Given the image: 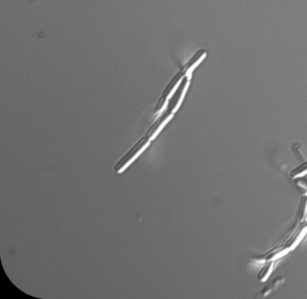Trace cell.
I'll list each match as a JSON object with an SVG mask.
<instances>
[{"label": "cell", "instance_id": "ba28073f", "mask_svg": "<svg viewBox=\"0 0 307 299\" xmlns=\"http://www.w3.org/2000/svg\"><path fill=\"white\" fill-rule=\"evenodd\" d=\"M274 268V261H266L258 273V281L265 282L270 278Z\"/></svg>", "mask_w": 307, "mask_h": 299}, {"label": "cell", "instance_id": "9c48e42d", "mask_svg": "<svg viewBox=\"0 0 307 299\" xmlns=\"http://www.w3.org/2000/svg\"><path fill=\"white\" fill-rule=\"evenodd\" d=\"M307 216V196H302L299 204L298 212H297V221L299 223L303 222Z\"/></svg>", "mask_w": 307, "mask_h": 299}, {"label": "cell", "instance_id": "4fadbf2b", "mask_svg": "<svg viewBox=\"0 0 307 299\" xmlns=\"http://www.w3.org/2000/svg\"><path fill=\"white\" fill-rule=\"evenodd\" d=\"M295 183L297 186L302 187L307 191V179L303 177L295 179Z\"/></svg>", "mask_w": 307, "mask_h": 299}, {"label": "cell", "instance_id": "8992f818", "mask_svg": "<svg viewBox=\"0 0 307 299\" xmlns=\"http://www.w3.org/2000/svg\"><path fill=\"white\" fill-rule=\"evenodd\" d=\"M184 78V71H182L178 72V73L173 77V79L169 82L168 86L165 89V91H164L163 92L164 97H166L167 99L169 100V99L171 98L172 95L174 94V92H176L177 89L181 85V82L183 81Z\"/></svg>", "mask_w": 307, "mask_h": 299}, {"label": "cell", "instance_id": "30bf717a", "mask_svg": "<svg viewBox=\"0 0 307 299\" xmlns=\"http://www.w3.org/2000/svg\"><path fill=\"white\" fill-rule=\"evenodd\" d=\"M168 103H169V100L167 99L166 97L162 96L160 98L159 102H158V105H157V107L155 108V110H154V116H155L154 120L161 116L166 111V108L168 107Z\"/></svg>", "mask_w": 307, "mask_h": 299}, {"label": "cell", "instance_id": "6da1fadb", "mask_svg": "<svg viewBox=\"0 0 307 299\" xmlns=\"http://www.w3.org/2000/svg\"><path fill=\"white\" fill-rule=\"evenodd\" d=\"M150 143L151 140L147 137L141 138L139 141L131 147V150H129L128 153L123 158H121V160L115 165V172L118 174H122L123 172L126 170L127 168L144 153L150 145Z\"/></svg>", "mask_w": 307, "mask_h": 299}, {"label": "cell", "instance_id": "52a82bcc", "mask_svg": "<svg viewBox=\"0 0 307 299\" xmlns=\"http://www.w3.org/2000/svg\"><path fill=\"white\" fill-rule=\"evenodd\" d=\"M290 251L285 245L280 246V247H276L274 249H271L266 255L263 257L264 261H275L276 259L280 258L286 254Z\"/></svg>", "mask_w": 307, "mask_h": 299}, {"label": "cell", "instance_id": "277c9868", "mask_svg": "<svg viewBox=\"0 0 307 299\" xmlns=\"http://www.w3.org/2000/svg\"><path fill=\"white\" fill-rule=\"evenodd\" d=\"M306 233L307 225L301 222V225H299L297 228L293 230V233H291L290 236L288 237L284 245L286 246L289 250L295 249V247L298 245L304 236L306 235Z\"/></svg>", "mask_w": 307, "mask_h": 299}, {"label": "cell", "instance_id": "8fae6325", "mask_svg": "<svg viewBox=\"0 0 307 299\" xmlns=\"http://www.w3.org/2000/svg\"><path fill=\"white\" fill-rule=\"evenodd\" d=\"M305 175H307V161L302 163L290 172L291 177L293 179L303 177Z\"/></svg>", "mask_w": 307, "mask_h": 299}, {"label": "cell", "instance_id": "7a4b0ae2", "mask_svg": "<svg viewBox=\"0 0 307 299\" xmlns=\"http://www.w3.org/2000/svg\"><path fill=\"white\" fill-rule=\"evenodd\" d=\"M189 84H190V79L185 76L184 79L181 82V85L169 99L168 109L171 110L172 113H176L179 110V108H181V104L183 102L187 92L189 90Z\"/></svg>", "mask_w": 307, "mask_h": 299}, {"label": "cell", "instance_id": "7c38bea8", "mask_svg": "<svg viewBox=\"0 0 307 299\" xmlns=\"http://www.w3.org/2000/svg\"><path fill=\"white\" fill-rule=\"evenodd\" d=\"M293 151H294V154H295L296 158H298V160H302L303 162H305L306 159H305V156L303 154V151L301 150V146L295 144V145L293 146Z\"/></svg>", "mask_w": 307, "mask_h": 299}, {"label": "cell", "instance_id": "3957f363", "mask_svg": "<svg viewBox=\"0 0 307 299\" xmlns=\"http://www.w3.org/2000/svg\"><path fill=\"white\" fill-rule=\"evenodd\" d=\"M173 117H174V113H172L171 110L168 109L161 116L155 119L153 121V124L151 126V128L148 130L146 137L151 141L154 140L156 137L159 136V134L163 130L164 128L168 125V122L171 121Z\"/></svg>", "mask_w": 307, "mask_h": 299}, {"label": "cell", "instance_id": "5b68a950", "mask_svg": "<svg viewBox=\"0 0 307 299\" xmlns=\"http://www.w3.org/2000/svg\"><path fill=\"white\" fill-rule=\"evenodd\" d=\"M206 55H207V54L205 50L197 51V53L194 54L191 58L189 59V62L186 63L184 70H183L185 76L188 77L189 79H191L193 71H195L201 62L205 60Z\"/></svg>", "mask_w": 307, "mask_h": 299}]
</instances>
